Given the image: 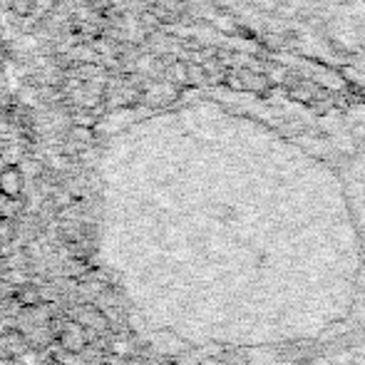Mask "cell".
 I'll list each match as a JSON object with an SVG mask.
<instances>
[{"instance_id": "cell-1", "label": "cell", "mask_w": 365, "mask_h": 365, "mask_svg": "<svg viewBox=\"0 0 365 365\" xmlns=\"http://www.w3.org/2000/svg\"><path fill=\"white\" fill-rule=\"evenodd\" d=\"M10 10H13L18 18H28L35 10V3L33 0H10Z\"/></svg>"}, {"instance_id": "cell-2", "label": "cell", "mask_w": 365, "mask_h": 365, "mask_svg": "<svg viewBox=\"0 0 365 365\" xmlns=\"http://www.w3.org/2000/svg\"><path fill=\"white\" fill-rule=\"evenodd\" d=\"M0 182H3L5 192H13L15 184H18V172H15V169H8V172L3 174V179H0Z\"/></svg>"}, {"instance_id": "cell-3", "label": "cell", "mask_w": 365, "mask_h": 365, "mask_svg": "<svg viewBox=\"0 0 365 365\" xmlns=\"http://www.w3.org/2000/svg\"><path fill=\"white\" fill-rule=\"evenodd\" d=\"M35 8H43V10H53V5L58 3V0H33Z\"/></svg>"}]
</instances>
